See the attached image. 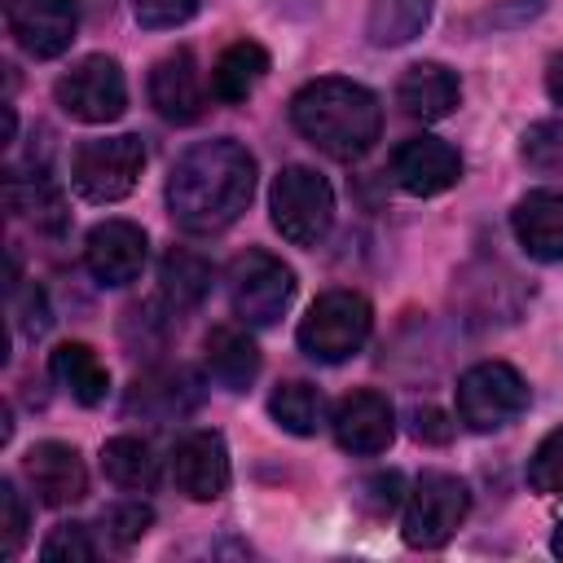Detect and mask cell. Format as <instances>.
<instances>
[{
  "label": "cell",
  "instance_id": "6da1fadb",
  "mask_svg": "<svg viewBox=\"0 0 563 563\" xmlns=\"http://www.w3.org/2000/svg\"><path fill=\"white\" fill-rule=\"evenodd\" d=\"M255 194V158L233 136L198 141L167 176V211L185 233H224Z\"/></svg>",
  "mask_w": 563,
  "mask_h": 563
},
{
  "label": "cell",
  "instance_id": "7a4b0ae2",
  "mask_svg": "<svg viewBox=\"0 0 563 563\" xmlns=\"http://www.w3.org/2000/svg\"><path fill=\"white\" fill-rule=\"evenodd\" d=\"M290 123L308 145L347 163L374 150L383 132V106L365 84L343 75H321L290 97Z\"/></svg>",
  "mask_w": 563,
  "mask_h": 563
},
{
  "label": "cell",
  "instance_id": "3957f363",
  "mask_svg": "<svg viewBox=\"0 0 563 563\" xmlns=\"http://www.w3.org/2000/svg\"><path fill=\"white\" fill-rule=\"evenodd\" d=\"M273 229L295 246H317L334 224V189L312 167H282L268 189Z\"/></svg>",
  "mask_w": 563,
  "mask_h": 563
},
{
  "label": "cell",
  "instance_id": "277c9868",
  "mask_svg": "<svg viewBox=\"0 0 563 563\" xmlns=\"http://www.w3.org/2000/svg\"><path fill=\"white\" fill-rule=\"evenodd\" d=\"M374 312L356 290H325L299 321V352L321 365H339L365 347Z\"/></svg>",
  "mask_w": 563,
  "mask_h": 563
},
{
  "label": "cell",
  "instance_id": "5b68a950",
  "mask_svg": "<svg viewBox=\"0 0 563 563\" xmlns=\"http://www.w3.org/2000/svg\"><path fill=\"white\" fill-rule=\"evenodd\" d=\"M528 409V383L506 361H479L457 378V422L466 431H501Z\"/></svg>",
  "mask_w": 563,
  "mask_h": 563
},
{
  "label": "cell",
  "instance_id": "8992f818",
  "mask_svg": "<svg viewBox=\"0 0 563 563\" xmlns=\"http://www.w3.org/2000/svg\"><path fill=\"white\" fill-rule=\"evenodd\" d=\"M471 510V493L457 475L449 471H422L413 493L405 497V545L413 550H440L466 519Z\"/></svg>",
  "mask_w": 563,
  "mask_h": 563
},
{
  "label": "cell",
  "instance_id": "52a82bcc",
  "mask_svg": "<svg viewBox=\"0 0 563 563\" xmlns=\"http://www.w3.org/2000/svg\"><path fill=\"white\" fill-rule=\"evenodd\" d=\"M145 167V145L141 136H97L84 141L70 158V185L88 202H119L132 194L136 176Z\"/></svg>",
  "mask_w": 563,
  "mask_h": 563
},
{
  "label": "cell",
  "instance_id": "ba28073f",
  "mask_svg": "<svg viewBox=\"0 0 563 563\" xmlns=\"http://www.w3.org/2000/svg\"><path fill=\"white\" fill-rule=\"evenodd\" d=\"M295 299V273L268 251H242L229 264V303L246 325H273Z\"/></svg>",
  "mask_w": 563,
  "mask_h": 563
},
{
  "label": "cell",
  "instance_id": "9c48e42d",
  "mask_svg": "<svg viewBox=\"0 0 563 563\" xmlns=\"http://www.w3.org/2000/svg\"><path fill=\"white\" fill-rule=\"evenodd\" d=\"M57 106L79 119V123H110L128 110V84H123V70L114 57L106 53H88L79 57L53 88Z\"/></svg>",
  "mask_w": 563,
  "mask_h": 563
},
{
  "label": "cell",
  "instance_id": "30bf717a",
  "mask_svg": "<svg viewBox=\"0 0 563 563\" xmlns=\"http://www.w3.org/2000/svg\"><path fill=\"white\" fill-rule=\"evenodd\" d=\"M150 260V238L132 220H101L84 238V264L101 286H128Z\"/></svg>",
  "mask_w": 563,
  "mask_h": 563
},
{
  "label": "cell",
  "instance_id": "8fae6325",
  "mask_svg": "<svg viewBox=\"0 0 563 563\" xmlns=\"http://www.w3.org/2000/svg\"><path fill=\"white\" fill-rule=\"evenodd\" d=\"M9 35L22 53L48 62L62 57L79 26V0H9Z\"/></svg>",
  "mask_w": 563,
  "mask_h": 563
},
{
  "label": "cell",
  "instance_id": "7c38bea8",
  "mask_svg": "<svg viewBox=\"0 0 563 563\" xmlns=\"http://www.w3.org/2000/svg\"><path fill=\"white\" fill-rule=\"evenodd\" d=\"M330 427H334V440H339L343 453H352V457H374V453H383V449L391 444V435H396V409H391V400H387L383 391L361 387V391H347V396L334 405Z\"/></svg>",
  "mask_w": 563,
  "mask_h": 563
},
{
  "label": "cell",
  "instance_id": "4fadbf2b",
  "mask_svg": "<svg viewBox=\"0 0 563 563\" xmlns=\"http://www.w3.org/2000/svg\"><path fill=\"white\" fill-rule=\"evenodd\" d=\"M172 479L189 501H216L229 493L233 466L220 431H189L172 453Z\"/></svg>",
  "mask_w": 563,
  "mask_h": 563
},
{
  "label": "cell",
  "instance_id": "5bb4252c",
  "mask_svg": "<svg viewBox=\"0 0 563 563\" xmlns=\"http://www.w3.org/2000/svg\"><path fill=\"white\" fill-rule=\"evenodd\" d=\"M391 176L413 198H435L462 180V154L440 136H409L391 154Z\"/></svg>",
  "mask_w": 563,
  "mask_h": 563
},
{
  "label": "cell",
  "instance_id": "9a60e30c",
  "mask_svg": "<svg viewBox=\"0 0 563 563\" xmlns=\"http://www.w3.org/2000/svg\"><path fill=\"white\" fill-rule=\"evenodd\" d=\"M150 106L167 123H194L207 110V84L189 48H176L154 62L150 70Z\"/></svg>",
  "mask_w": 563,
  "mask_h": 563
},
{
  "label": "cell",
  "instance_id": "2e32d148",
  "mask_svg": "<svg viewBox=\"0 0 563 563\" xmlns=\"http://www.w3.org/2000/svg\"><path fill=\"white\" fill-rule=\"evenodd\" d=\"M22 475L31 479L35 497L44 506H70L88 493V471H84V457L75 444H62V440H40L26 449L22 457Z\"/></svg>",
  "mask_w": 563,
  "mask_h": 563
},
{
  "label": "cell",
  "instance_id": "e0dca14e",
  "mask_svg": "<svg viewBox=\"0 0 563 563\" xmlns=\"http://www.w3.org/2000/svg\"><path fill=\"white\" fill-rule=\"evenodd\" d=\"M510 229H515L519 246L532 260L559 264L563 260V194L559 189H537V194L519 198L515 211H510Z\"/></svg>",
  "mask_w": 563,
  "mask_h": 563
},
{
  "label": "cell",
  "instance_id": "ac0fdd59",
  "mask_svg": "<svg viewBox=\"0 0 563 563\" xmlns=\"http://www.w3.org/2000/svg\"><path fill=\"white\" fill-rule=\"evenodd\" d=\"M462 101V84L449 66L440 62H413L400 84H396V106L409 114V119H422V123H435V119H449Z\"/></svg>",
  "mask_w": 563,
  "mask_h": 563
},
{
  "label": "cell",
  "instance_id": "d6986e66",
  "mask_svg": "<svg viewBox=\"0 0 563 563\" xmlns=\"http://www.w3.org/2000/svg\"><path fill=\"white\" fill-rule=\"evenodd\" d=\"M198 378L189 374V369H150V374H141L136 383H132V391H128V413L136 418H150V422H172V418H185V413H194V405H198Z\"/></svg>",
  "mask_w": 563,
  "mask_h": 563
},
{
  "label": "cell",
  "instance_id": "ffe728a7",
  "mask_svg": "<svg viewBox=\"0 0 563 563\" xmlns=\"http://www.w3.org/2000/svg\"><path fill=\"white\" fill-rule=\"evenodd\" d=\"M202 352H207V374H211V383L224 387V391H246V387L255 383V374H260V347H255V339H251L246 330H238V325H216V330L207 334Z\"/></svg>",
  "mask_w": 563,
  "mask_h": 563
},
{
  "label": "cell",
  "instance_id": "44dd1931",
  "mask_svg": "<svg viewBox=\"0 0 563 563\" xmlns=\"http://www.w3.org/2000/svg\"><path fill=\"white\" fill-rule=\"evenodd\" d=\"M264 75H268V48L255 40H233L211 66V97L238 106L260 88Z\"/></svg>",
  "mask_w": 563,
  "mask_h": 563
},
{
  "label": "cell",
  "instance_id": "7402d4cb",
  "mask_svg": "<svg viewBox=\"0 0 563 563\" xmlns=\"http://www.w3.org/2000/svg\"><path fill=\"white\" fill-rule=\"evenodd\" d=\"M158 290H163V303L172 312H189L207 299L211 290V264L198 255V251H185V246H172L158 264Z\"/></svg>",
  "mask_w": 563,
  "mask_h": 563
},
{
  "label": "cell",
  "instance_id": "603a6c76",
  "mask_svg": "<svg viewBox=\"0 0 563 563\" xmlns=\"http://www.w3.org/2000/svg\"><path fill=\"white\" fill-rule=\"evenodd\" d=\"M48 374H53V378L70 391V400H79V405H101L106 391H110V374H106V365L97 361V352H92L88 343H62V347H53Z\"/></svg>",
  "mask_w": 563,
  "mask_h": 563
},
{
  "label": "cell",
  "instance_id": "cb8c5ba5",
  "mask_svg": "<svg viewBox=\"0 0 563 563\" xmlns=\"http://www.w3.org/2000/svg\"><path fill=\"white\" fill-rule=\"evenodd\" d=\"M101 471L123 493H150L158 484V457L141 435H114L101 449Z\"/></svg>",
  "mask_w": 563,
  "mask_h": 563
},
{
  "label": "cell",
  "instance_id": "d4e9b609",
  "mask_svg": "<svg viewBox=\"0 0 563 563\" xmlns=\"http://www.w3.org/2000/svg\"><path fill=\"white\" fill-rule=\"evenodd\" d=\"M431 9L435 0H374L365 35L374 48H400L413 35H422V26L431 22Z\"/></svg>",
  "mask_w": 563,
  "mask_h": 563
},
{
  "label": "cell",
  "instance_id": "484cf974",
  "mask_svg": "<svg viewBox=\"0 0 563 563\" xmlns=\"http://www.w3.org/2000/svg\"><path fill=\"white\" fill-rule=\"evenodd\" d=\"M268 413L290 435H317L325 427V396L312 383H299L295 378V383H282L268 396Z\"/></svg>",
  "mask_w": 563,
  "mask_h": 563
},
{
  "label": "cell",
  "instance_id": "4316f807",
  "mask_svg": "<svg viewBox=\"0 0 563 563\" xmlns=\"http://www.w3.org/2000/svg\"><path fill=\"white\" fill-rule=\"evenodd\" d=\"M519 158L528 172L537 176H550V180H563V119H541L523 132L519 141Z\"/></svg>",
  "mask_w": 563,
  "mask_h": 563
},
{
  "label": "cell",
  "instance_id": "83f0119b",
  "mask_svg": "<svg viewBox=\"0 0 563 563\" xmlns=\"http://www.w3.org/2000/svg\"><path fill=\"white\" fill-rule=\"evenodd\" d=\"M528 484L541 497H563V427H554L528 457Z\"/></svg>",
  "mask_w": 563,
  "mask_h": 563
},
{
  "label": "cell",
  "instance_id": "f1b7e54d",
  "mask_svg": "<svg viewBox=\"0 0 563 563\" xmlns=\"http://www.w3.org/2000/svg\"><path fill=\"white\" fill-rule=\"evenodd\" d=\"M150 523H154V510H150L145 501H119V506H110V510L101 515V532H106V541L119 545V550H128L132 541H141V537L150 532Z\"/></svg>",
  "mask_w": 563,
  "mask_h": 563
},
{
  "label": "cell",
  "instance_id": "f546056e",
  "mask_svg": "<svg viewBox=\"0 0 563 563\" xmlns=\"http://www.w3.org/2000/svg\"><path fill=\"white\" fill-rule=\"evenodd\" d=\"M40 554L48 563H88V559H97V541L88 537V523H57L44 537Z\"/></svg>",
  "mask_w": 563,
  "mask_h": 563
},
{
  "label": "cell",
  "instance_id": "4dcf8cb0",
  "mask_svg": "<svg viewBox=\"0 0 563 563\" xmlns=\"http://www.w3.org/2000/svg\"><path fill=\"white\" fill-rule=\"evenodd\" d=\"M26 501H22V493H18V484L13 479H4L0 484V550H4V559H13L18 550H22V541H26Z\"/></svg>",
  "mask_w": 563,
  "mask_h": 563
},
{
  "label": "cell",
  "instance_id": "1f68e13d",
  "mask_svg": "<svg viewBox=\"0 0 563 563\" xmlns=\"http://www.w3.org/2000/svg\"><path fill=\"white\" fill-rule=\"evenodd\" d=\"M202 0H132V13L145 31H172L198 13Z\"/></svg>",
  "mask_w": 563,
  "mask_h": 563
},
{
  "label": "cell",
  "instance_id": "d6a6232c",
  "mask_svg": "<svg viewBox=\"0 0 563 563\" xmlns=\"http://www.w3.org/2000/svg\"><path fill=\"white\" fill-rule=\"evenodd\" d=\"M400 497H405V479L396 475V471H378V475H369V479H361V493H356V501L369 510V515H391L396 506H400Z\"/></svg>",
  "mask_w": 563,
  "mask_h": 563
},
{
  "label": "cell",
  "instance_id": "836d02e7",
  "mask_svg": "<svg viewBox=\"0 0 563 563\" xmlns=\"http://www.w3.org/2000/svg\"><path fill=\"white\" fill-rule=\"evenodd\" d=\"M413 435L427 444H444L453 435V422L440 409H413Z\"/></svg>",
  "mask_w": 563,
  "mask_h": 563
},
{
  "label": "cell",
  "instance_id": "e575fe53",
  "mask_svg": "<svg viewBox=\"0 0 563 563\" xmlns=\"http://www.w3.org/2000/svg\"><path fill=\"white\" fill-rule=\"evenodd\" d=\"M48 321H53V317H48L44 290H40V286H31V290H26V299H22V330H26V334H44V330H48Z\"/></svg>",
  "mask_w": 563,
  "mask_h": 563
},
{
  "label": "cell",
  "instance_id": "d590c367",
  "mask_svg": "<svg viewBox=\"0 0 563 563\" xmlns=\"http://www.w3.org/2000/svg\"><path fill=\"white\" fill-rule=\"evenodd\" d=\"M545 92H550L554 106H563V48L545 62Z\"/></svg>",
  "mask_w": 563,
  "mask_h": 563
},
{
  "label": "cell",
  "instance_id": "8d00e7d4",
  "mask_svg": "<svg viewBox=\"0 0 563 563\" xmlns=\"http://www.w3.org/2000/svg\"><path fill=\"white\" fill-rule=\"evenodd\" d=\"M317 0H273V9H282V13H308Z\"/></svg>",
  "mask_w": 563,
  "mask_h": 563
},
{
  "label": "cell",
  "instance_id": "74e56055",
  "mask_svg": "<svg viewBox=\"0 0 563 563\" xmlns=\"http://www.w3.org/2000/svg\"><path fill=\"white\" fill-rule=\"evenodd\" d=\"M550 550H554V554H563V523L554 528V537H550Z\"/></svg>",
  "mask_w": 563,
  "mask_h": 563
}]
</instances>
